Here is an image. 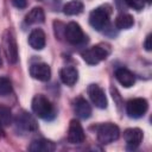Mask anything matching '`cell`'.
<instances>
[{
    "label": "cell",
    "instance_id": "cell-24",
    "mask_svg": "<svg viewBox=\"0 0 152 152\" xmlns=\"http://www.w3.org/2000/svg\"><path fill=\"white\" fill-rule=\"evenodd\" d=\"M12 4L14 7L21 10V8H25L27 6V1L26 0H12Z\"/></svg>",
    "mask_w": 152,
    "mask_h": 152
},
{
    "label": "cell",
    "instance_id": "cell-25",
    "mask_svg": "<svg viewBox=\"0 0 152 152\" xmlns=\"http://www.w3.org/2000/svg\"><path fill=\"white\" fill-rule=\"evenodd\" d=\"M144 48H145V50L146 51H151V34H148L147 37H146V39H145V42H144Z\"/></svg>",
    "mask_w": 152,
    "mask_h": 152
},
{
    "label": "cell",
    "instance_id": "cell-12",
    "mask_svg": "<svg viewBox=\"0 0 152 152\" xmlns=\"http://www.w3.org/2000/svg\"><path fill=\"white\" fill-rule=\"evenodd\" d=\"M15 122H17L18 127H20L21 129L27 131V132H33L38 128V124H37L36 119L26 112L19 113L15 118Z\"/></svg>",
    "mask_w": 152,
    "mask_h": 152
},
{
    "label": "cell",
    "instance_id": "cell-28",
    "mask_svg": "<svg viewBox=\"0 0 152 152\" xmlns=\"http://www.w3.org/2000/svg\"><path fill=\"white\" fill-rule=\"evenodd\" d=\"M146 1H148V2H150V1H151V0H146Z\"/></svg>",
    "mask_w": 152,
    "mask_h": 152
},
{
    "label": "cell",
    "instance_id": "cell-9",
    "mask_svg": "<svg viewBox=\"0 0 152 152\" xmlns=\"http://www.w3.org/2000/svg\"><path fill=\"white\" fill-rule=\"evenodd\" d=\"M142 137H144L142 131L137 127L127 128L124 131V139L126 141L128 150H135L142 141Z\"/></svg>",
    "mask_w": 152,
    "mask_h": 152
},
{
    "label": "cell",
    "instance_id": "cell-7",
    "mask_svg": "<svg viewBox=\"0 0 152 152\" xmlns=\"http://www.w3.org/2000/svg\"><path fill=\"white\" fill-rule=\"evenodd\" d=\"M64 37H65L66 42H69L72 45L81 44L84 40V38H87L83 33L82 27L75 21H70L64 27Z\"/></svg>",
    "mask_w": 152,
    "mask_h": 152
},
{
    "label": "cell",
    "instance_id": "cell-13",
    "mask_svg": "<svg viewBox=\"0 0 152 152\" xmlns=\"http://www.w3.org/2000/svg\"><path fill=\"white\" fill-rule=\"evenodd\" d=\"M46 43V37L43 30L40 28H34L31 31L30 36H28V44L32 49L34 50H42L44 49Z\"/></svg>",
    "mask_w": 152,
    "mask_h": 152
},
{
    "label": "cell",
    "instance_id": "cell-19",
    "mask_svg": "<svg viewBox=\"0 0 152 152\" xmlns=\"http://www.w3.org/2000/svg\"><path fill=\"white\" fill-rule=\"evenodd\" d=\"M84 5L81 0H71L63 6V12L66 15H77L83 12Z\"/></svg>",
    "mask_w": 152,
    "mask_h": 152
},
{
    "label": "cell",
    "instance_id": "cell-18",
    "mask_svg": "<svg viewBox=\"0 0 152 152\" xmlns=\"http://www.w3.org/2000/svg\"><path fill=\"white\" fill-rule=\"evenodd\" d=\"M45 20V13L42 7H33L25 17V21L27 24H42Z\"/></svg>",
    "mask_w": 152,
    "mask_h": 152
},
{
    "label": "cell",
    "instance_id": "cell-22",
    "mask_svg": "<svg viewBox=\"0 0 152 152\" xmlns=\"http://www.w3.org/2000/svg\"><path fill=\"white\" fill-rule=\"evenodd\" d=\"M12 93V82L7 77H0V96H7Z\"/></svg>",
    "mask_w": 152,
    "mask_h": 152
},
{
    "label": "cell",
    "instance_id": "cell-8",
    "mask_svg": "<svg viewBox=\"0 0 152 152\" xmlns=\"http://www.w3.org/2000/svg\"><path fill=\"white\" fill-rule=\"evenodd\" d=\"M87 93H88L91 102L95 104V107H97L100 109L107 108L108 101H107L104 90L100 86H97V84H89V87L87 89Z\"/></svg>",
    "mask_w": 152,
    "mask_h": 152
},
{
    "label": "cell",
    "instance_id": "cell-16",
    "mask_svg": "<svg viewBox=\"0 0 152 152\" xmlns=\"http://www.w3.org/2000/svg\"><path fill=\"white\" fill-rule=\"evenodd\" d=\"M28 150L32 152H53L56 150V145L51 140L37 139L30 144Z\"/></svg>",
    "mask_w": 152,
    "mask_h": 152
},
{
    "label": "cell",
    "instance_id": "cell-6",
    "mask_svg": "<svg viewBox=\"0 0 152 152\" xmlns=\"http://www.w3.org/2000/svg\"><path fill=\"white\" fill-rule=\"evenodd\" d=\"M148 109V102L146 99L135 97L127 102L126 104V113L132 119H139L145 115Z\"/></svg>",
    "mask_w": 152,
    "mask_h": 152
},
{
    "label": "cell",
    "instance_id": "cell-20",
    "mask_svg": "<svg viewBox=\"0 0 152 152\" xmlns=\"http://www.w3.org/2000/svg\"><path fill=\"white\" fill-rule=\"evenodd\" d=\"M133 24H134V19L128 13H121L115 19V26L119 30H127V28L132 27Z\"/></svg>",
    "mask_w": 152,
    "mask_h": 152
},
{
    "label": "cell",
    "instance_id": "cell-15",
    "mask_svg": "<svg viewBox=\"0 0 152 152\" xmlns=\"http://www.w3.org/2000/svg\"><path fill=\"white\" fill-rule=\"evenodd\" d=\"M74 110L76 113V115L81 119H89L91 115V106L88 103L87 100H84L83 97H78L75 100L74 102Z\"/></svg>",
    "mask_w": 152,
    "mask_h": 152
},
{
    "label": "cell",
    "instance_id": "cell-3",
    "mask_svg": "<svg viewBox=\"0 0 152 152\" xmlns=\"http://www.w3.org/2000/svg\"><path fill=\"white\" fill-rule=\"evenodd\" d=\"M109 52H110L109 48H107L103 44H97V45H94V46L87 49L82 53V57L87 64L95 65V64H99L100 62L104 61L108 57Z\"/></svg>",
    "mask_w": 152,
    "mask_h": 152
},
{
    "label": "cell",
    "instance_id": "cell-21",
    "mask_svg": "<svg viewBox=\"0 0 152 152\" xmlns=\"http://www.w3.org/2000/svg\"><path fill=\"white\" fill-rule=\"evenodd\" d=\"M12 124V113L11 109L5 107V106H0V125L2 127H7Z\"/></svg>",
    "mask_w": 152,
    "mask_h": 152
},
{
    "label": "cell",
    "instance_id": "cell-1",
    "mask_svg": "<svg viewBox=\"0 0 152 152\" xmlns=\"http://www.w3.org/2000/svg\"><path fill=\"white\" fill-rule=\"evenodd\" d=\"M31 107L33 113L43 120L50 121V120H53L56 116V110L53 104L42 94H38L32 99Z\"/></svg>",
    "mask_w": 152,
    "mask_h": 152
},
{
    "label": "cell",
    "instance_id": "cell-11",
    "mask_svg": "<svg viewBox=\"0 0 152 152\" xmlns=\"http://www.w3.org/2000/svg\"><path fill=\"white\" fill-rule=\"evenodd\" d=\"M30 75L42 82H46L51 77V69L46 63H36L30 68Z\"/></svg>",
    "mask_w": 152,
    "mask_h": 152
},
{
    "label": "cell",
    "instance_id": "cell-5",
    "mask_svg": "<svg viewBox=\"0 0 152 152\" xmlns=\"http://www.w3.org/2000/svg\"><path fill=\"white\" fill-rule=\"evenodd\" d=\"M96 137H97V140L100 144L107 145V144H110V142L119 139L120 129L115 124H112V122L101 124L97 127Z\"/></svg>",
    "mask_w": 152,
    "mask_h": 152
},
{
    "label": "cell",
    "instance_id": "cell-23",
    "mask_svg": "<svg viewBox=\"0 0 152 152\" xmlns=\"http://www.w3.org/2000/svg\"><path fill=\"white\" fill-rule=\"evenodd\" d=\"M125 2L135 11H141L145 7V0H125Z\"/></svg>",
    "mask_w": 152,
    "mask_h": 152
},
{
    "label": "cell",
    "instance_id": "cell-26",
    "mask_svg": "<svg viewBox=\"0 0 152 152\" xmlns=\"http://www.w3.org/2000/svg\"><path fill=\"white\" fill-rule=\"evenodd\" d=\"M4 128H5V127H2V126L0 125V135H1V137L5 135V129H4Z\"/></svg>",
    "mask_w": 152,
    "mask_h": 152
},
{
    "label": "cell",
    "instance_id": "cell-27",
    "mask_svg": "<svg viewBox=\"0 0 152 152\" xmlns=\"http://www.w3.org/2000/svg\"><path fill=\"white\" fill-rule=\"evenodd\" d=\"M1 64H2V61H1V56H0V66H1Z\"/></svg>",
    "mask_w": 152,
    "mask_h": 152
},
{
    "label": "cell",
    "instance_id": "cell-2",
    "mask_svg": "<svg viewBox=\"0 0 152 152\" xmlns=\"http://www.w3.org/2000/svg\"><path fill=\"white\" fill-rule=\"evenodd\" d=\"M109 14H110V7L104 5L94 8L89 14V24L90 26L96 31H102L107 27L109 23Z\"/></svg>",
    "mask_w": 152,
    "mask_h": 152
},
{
    "label": "cell",
    "instance_id": "cell-4",
    "mask_svg": "<svg viewBox=\"0 0 152 152\" xmlns=\"http://www.w3.org/2000/svg\"><path fill=\"white\" fill-rule=\"evenodd\" d=\"M2 48H4L5 56L7 58V62L10 64H15L19 58L18 45L14 38V34L11 30H6L2 34Z\"/></svg>",
    "mask_w": 152,
    "mask_h": 152
},
{
    "label": "cell",
    "instance_id": "cell-10",
    "mask_svg": "<svg viewBox=\"0 0 152 152\" xmlns=\"http://www.w3.org/2000/svg\"><path fill=\"white\" fill-rule=\"evenodd\" d=\"M68 141L70 144H81L86 139V134L82 125L77 120H71L68 129Z\"/></svg>",
    "mask_w": 152,
    "mask_h": 152
},
{
    "label": "cell",
    "instance_id": "cell-17",
    "mask_svg": "<svg viewBox=\"0 0 152 152\" xmlns=\"http://www.w3.org/2000/svg\"><path fill=\"white\" fill-rule=\"evenodd\" d=\"M61 81L66 86H74L78 80V71L74 66H64L59 71Z\"/></svg>",
    "mask_w": 152,
    "mask_h": 152
},
{
    "label": "cell",
    "instance_id": "cell-14",
    "mask_svg": "<svg viewBox=\"0 0 152 152\" xmlns=\"http://www.w3.org/2000/svg\"><path fill=\"white\" fill-rule=\"evenodd\" d=\"M115 78L125 88L132 87L134 84V82H135V77H134L133 72L129 71L126 68H119V69H116L115 70Z\"/></svg>",
    "mask_w": 152,
    "mask_h": 152
}]
</instances>
